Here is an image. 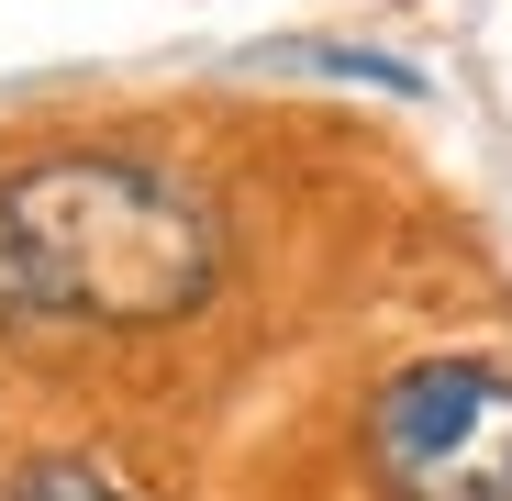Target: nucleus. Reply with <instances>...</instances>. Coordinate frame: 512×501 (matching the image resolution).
<instances>
[{
	"instance_id": "f257e3e1",
	"label": "nucleus",
	"mask_w": 512,
	"mask_h": 501,
	"mask_svg": "<svg viewBox=\"0 0 512 501\" xmlns=\"http://www.w3.org/2000/svg\"><path fill=\"white\" fill-rule=\"evenodd\" d=\"M223 290V223L190 179L123 145L0 167V323H190Z\"/></svg>"
},
{
	"instance_id": "f03ea898",
	"label": "nucleus",
	"mask_w": 512,
	"mask_h": 501,
	"mask_svg": "<svg viewBox=\"0 0 512 501\" xmlns=\"http://www.w3.org/2000/svg\"><path fill=\"white\" fill-rule=\"evenodd\" d=\"M368 457L390 501H512V368L412 357L368 401Z\"/></svg>"
},
{
	"instance_id": "7ed1b4c3",
	"label": "nucleus",
	"mask_w": 512,
	"mask_h": 501,
	"mask_svg": "<svg viewBox=\"0 0 512 501\" xmlns=\"http://www.w3.org/2000/svg\"><path fill=\"white\" fill-rule=\"evenodd\" d=\"M0 501H134V490L112 468H90V457H34V468L0 479Z\"/></svg>"
}]
</instances>
